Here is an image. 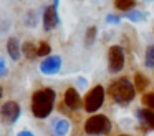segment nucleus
<instances>
[{
    "label": "nucleus",
    "instance_id": "nucleus-1",
    "mask_svg": "<svg viewBox=\"0 0 154 136\" xmlns=\"http://www.w3.org/2000/svg\"><path fill=\"white\" fill-rule=\"evenodd\" d=\"M55 100H57V93L51 88H43L35 91L32 96V113L35 118H47L55 106Z\"/></svg>",
    "mask_w": 154,
    "mask_h": 136
},
{
    "label": "nucleus",
    "instance_id": "nucleus-2",
    "mask_svg": "<svg viewBox=\"0 0 154 136\" xmlns=\"http://www.w3.org/2000/svg\"><path fill=\"white\" fill-rule=\"evenodd\" d=\"M109 96L119 105H128L134 100L136 96V86L129 81L128 78H118L111 81L109 88H108Z\"/></svg>",
    "mask_w": 154,
    "mask_h": 136
},
{
    "label": "nucleus",
    "instance_id": "nucleus-3",
    "mask_svg": "<svg viewBox=\"0 0 154 136\" xmlns=\"http://www.w3.org/2000/svg\"><path fill=\"white\" fill-rule=\"evenodd\" d=\"M85 131L91 136H101L108 134L111 131V121L104 115H93L85 123Z\"/></svg>",
    "mask_w": 154,
    "mask_h": 136
},
{
    "label": "nucleus",
    "instance_id": "nucleus-4",
    "mask_svg": "<svg viewBox=\"0 0 154 136\" xmlns=\"http://www.w3.org/2000/svg\"><path fill=\"white\" fill-rule=\"evenodd\" d=\"M104 103V88L101 85H96L91 88V91L85 98V109L88 113H96Z\"/></svg>",
    "mask_w": 154,
    "mask_h": 136
},
{
    "label": "nucleus",
    "instance_id": "nucleus-5",
    "mask_svg": "<svg viewBox=\"0 0 154 136\" xmlns=\"http://www.w3.org/2000/svg\"><path fill=\"white\" fill-rule=\"evenodd\" d=\"M108 66L111 73H119L124 68V50L119 45L109 46L108 52Z\"/></svg>",
    "mask_w": 154,
    "mask_h": 136
},
{
    "label": "nucleus",
    "instance_id": "nucleus-6",
    "mask_svg": "<svg viewBox=\"0 0 154 136\" xmlns=\"http://www.w3.org/2000/svg\"><path fill=\"white\" fill-rule=\"evenodd\" d=\"M22 115V109H20V105L17 101H7L2 105L0 108V118L2 121L7 123V125H14Z\"/></svg>",
    "mask_w": 154,
    "mask_h": 136
},
{
    "label": "nucleus",
    "instance_id": "nucleus-7",
    "mask_svg": "<svg viewBox=\"0 0 154 136\" xmlns=\"http://www.w3.org/2000/svg\"><path fill=\"white\" fill-rule=\"evenodd\" d=\"M61 68V56L58 55H48L40 63V71L43 75H57Z\"/></svg>",
    "mask_w": 154,
    "mask_h": 136
},
{
    "label": "nucleus",
    "instance_id": "nucleus-8",
    "mask_svg": "<svg viewBox=\"0 0 154 136\" xmlns=\"http://www.w3.org/2000/svg\"><path fill=\"white\" fill-rule=\"evenodd\" d=\"M58 5H48L43 12V28L45 32H51L58 27L60 23V17H58V10H57Z\"/></svg>",
    "mask_w": 154,
    "mask_h": 136
},
{
    "label": "nucleus",
    "instance_id": "nucleus-9",
    "mask_svg": "<svg viewBox=\"0 0 154 136\" xmlns=\"http://www.w3.org/2000/svg\"><path fill=\"white\" fill-rule=\"evenodd\" d=\"M136 116L139 119V123L144 126L146 129H151L154 131V109H144V108H139L136 111Z\"/></svg>",
    "mask_w": 154,
    "mask_h": 136
},
{
    "label": "nucleus",
    "instance_id": "nucleus-10",
    "mask_svg": "<svg viewBox=\"0 0 154 136\" xmlns=\"http://www.w3.org/2000/svg\"><path fill=\"white\" fill-rule=\"evenodd\" d=\"M65 103L70 109H80L81 108V96L80 93L76 91L75 88H68L66 93H65Z\"/></svg>",
    "mask_w": 154,
    "mask_h": 136
},
{
    "label": "nucleus",
    "instance_id": "nucleus-11",
    "mask_svg": "<svg viewBox=\"0 0 154 136\" xmlns=\"http://www.w3.org/2000/svg\"><path fill=\"white\" fill-rule=\"evenodd\" d=\"M70 128H71L70 121L65 118H58L51 123V131H53L55 136H66L70 133Z\"/></svg>",
    "mask_w": 154,
    "mask_h": 136
},
{
    "label": "nucleus",
    "instance_id": "nucleus-12",
    "mask_svg": "<svg viewBox=\"0 0 154 136\" xmlns=\"http://www.w3.org/2000/svg\"><path fill=\"white\" fill-rule=\"evenodd\" d=\"M7 52H8V56H10L14 62H17L20 58V53H22V46H20V42L17 38H8L7 40Z\"/></svg>",
    "mask_w": 154,
    "mask_h": 136
},
{
    "label": "nucleus",
    "instance_id": "nucleus-13",
    "mask_svg": "<svg viewBox=\"0 0 154 136\" xmlns=\"http://www.w3.org/2000/svg\"><path fill=\"white\" fill-rule=\"evenodd\" d=\"M37 48L38 46H35V43H32V42L22 43V53H23L25 58H28V60H33L35 56H38L37 55Z\"/></svg>",
    "mask_w": 154,
    "mask_h": 136
},
{
    "label": "nucleus",
    "instance_id": "nucleus-14",
    "mask_svg": "<svg viewBox=\"0 0 154 136\" xmlns=\"http://www.w3.org/2000/svg\"><path fill=\"white\" fill-rule=\"evenodd\" d=\"M136 0H114V7L121 12H128V10H133L136 7Z\"/></svg>",
    "mask_w": 154,
    "mask_h": 136
},
{
    "label": "nucleus",
    "instance_id": "nucleus-15",
    "mask_svg": "<svg viewBox=\"0 0 154 136\" xmlns=\"http://www.w3.org/2000/svg\"><path fill=\"white\" fill-rule=\"evenodd\" d=\"M126 18H129L131 22H134V23H139V22H143V20L146 18V13L141 12V10L133 8V10H128L126 12Z\"/></svg>",
    "mask_w": 154,
    "mask_h": 136
},
{
    "label": "nucleus",
    "instance_id": "nucleus-16",
    "mask_svg": "<svg viewBox=\"0 0 154 136\" xmlns=\"http://www.w3.org/2000/svg\"><path fill=\"white\" fill-rule=\"evenodd\" d=\"M147 85H149V81H147V78L143 73H136V75H134V86H136V90L143 91V90L147 88Z\"/></svg>",
    "mask_w": 154,
    "mask_h": 136
},
{
    "label": "nucleus",
    "instance_id": "nucleus-17",
    "mask_svg": "<svg viewBox=\"0 0 154 136\" xmlns=\"http://www.w3.org/2000/svg\"><path fill=\"white\" fill-rule=\"evenodd\" d=\"M96 27H90V28L86 30V35H85V45L86 46H91L94 43V40H96Z\"/></svg>",
    "mask_w": 154,
    "mask_h": 136
},
{
    "label": "nucleus",
    "instance_id": "nucleus-18",
    "mask_svg": "<svg viewBox=\"0 0 154 136\" xmlns=\"http://www.w3.org/2000/svg\"><path fill=\"white\" fill-rule=\"evenodd\" d=\"M50 52H51L50 43L40 42V45H38V48H37V55L38 56H48V55H50Z\"/></svg>",
    "mask_w": 154,
    "mask_h": 136
},
{
    "label": "nucleus",
    "instance_id": "nucleus-19",
    "mask_svg": "<svg viewBox=\"0 0 154 136\" xmlns=\"http://www.w3.org/2000/svg\"><path fill=\"white\" fill-rule=\"evenodd\" d=\"M146 65L149 68H154V45H151L146 50Z\"/></svg>",
    "mask_w": 154,
    "mask_h": 136
},
{
    "label": "nucleus",
    "instance_id": "nucleus-20",
    "mask_svg": "<svg viewBox=\"0 0 154 136\" xmlns=\"http://www.w3.org/2000/svg\"><path fill=\"white\" fill-rule=\"evenodd\" d=\"M143 101L146 103V106H147V108L154 109V91L146 93V95H144V98H143Z\"/></svg>",
    "mask_w": 154,
    "mask_h": 136
},
{
    "label": "nucleus",
    "instance_id": "nucleus-21",
    "mask_svg": "<svg viewBox=\"0 0 154 136\" xmlns=\"http://www.w3.org/2000/svg\"><path fill=\"white\" fill-rule=\"evenodd\" d=\"M106 22L111 23V25H118V23H119V17H118V15H113V13H109V15L106 17Z\"/></svg>",
    "mask_w": 154,
    "mask_h": 136
},
{
    "label": "nucleus",
    "instance_id": "nucleus-22",
    "mask_svg": "<svg viewBox=\"0 0 154 136\" xmlns=\"http://www.w3.org/2000/svg\"><path fill=\"white\" fill-rule=\"evenodd\" d=\"M4 75H7V63L0 56V76H4Z\"/></svg>",
    "mask_w": 154,
    "mask_h": 136
},
{
    "label": "nucleus",
    "instance_id": "nucleus-23",
    "mask_svg": "<svg viewBox=\"0 0 154 136\" xmlns=\"http://www.w3.org/2000/svg\"><path fill=\"white\" fill-rule=\"evenodd\" d=\"M17 136H35V134H33V133H30V131H27V129H25V131H20Z\"/></svg>",
    "mask_w": 154,
    "mask_h": 136
},
{
    "label": "nucleus",
    "instance_id": "nucleus-24",
    "mask_svg": "<svg viewBox=\"0 0 154 136\" xmlns=\"http://www.w3.org/2000/svg\"><path fill=\"white\" fill-rule=\"evenodd\" d=\"M2 95H4V90H2V86H0V100H2Z\"/></svg>",
    "mask_w": 154,
    "mask_h": 136
},
{
    "label": "nucleus",
    "instance_id": "nucleus-25",
    "mask_svg": "<svg viewBox=\"0 0 154 136\" xmlns=\"http://www.w3.org/2000/svg\"><path fill=\"white\" fill-rule=\"evenodd\" d=\"M119 136H129V134H119Z\"/></svg>",
    "mask_w": 154,
    "mask_h": 136
}]
</instances>
